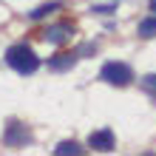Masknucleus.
<instances>
[{
    "mask_svg": "<svg viewBox=\"0 0 156 156\" xmlns=\"http://www.w3.org/2000/svg\"><path fill=\"white\" fill-rule=\"evenodd\" d=\"M6 62L17 71V74H23V77H29V74H34V71L40 68V57L34 54L31 45H26V43L12 45V48L6 51Z\"/></svg>",
    "mask_w": 156,
    "mask_h": 156,
    "instance_id": "f257e3e1",
    "label": "nucleus"
},
{
    "mask_svg": "<svg viewBox=\"0 0 156 156\" xmlns=\"http://www.w3.org/2000/svg\"><path fill=\"white\" fill-rule=\"evenodd\" d=\"M99 80H105L108 85L125 88L128 82L133 80V71H131V66H125V62H105L102 71H99Z\"/></svg>",
    "mask_w": 156,
    "mask_h": 156,
    "instance_id": "f03ea898",
    "label": "nucleus"
},
{
    "mask_svg": "<svg viewBox=\"0 0 156 156\" xmlns=\"http://www.w3.org/2000/svg\"><path fill=\"white\" fill-rule=\"evenodd\" d=\"M3 142L9 148H23L26 142H31V131L23 122H9V128L3 131Z\"/></svg>",
    "mask_w": 156,
    "mask_h": 156,
    "instance_id": "7ed1b4c3",
    "label": "nucleus"
},
{
    "mask_svg": "<svg viewBox=\"0 0 156 156\" xmlns=\"http://www.w3.org/2000/svg\"><path fill=\"white\" fill-rule=\"evenodd\" d=\"M74 37V26L71 23H57V26H48V29L43 31V40L51 43V45H62Z\"/></svg>",
    "mask_w": 156,
    "mask_h": 156,
    "instance_id": "20e7f679",
    "label": "nucleus"
},
{
    "mask_svg": "<svg viewBox=\"0 0 156 156\" xmlns=\"http://www.w3.org/2000/svg\"><path fill=\"white\" fill-rule=\"evenodd\" d=\"M88 148H94V151H99V153H111V151H114V131H111V128L91 131V136H88Z\"/></svg>",
    "mask_w": 156,
    "mask_h": 156,
    "instance_id": "39448f33",
    "label": "nucleus"
},
{
    "mask_svg": "<svg viewBox=\"0 0 156 156\" xmlns=\"http://www.w3.org/2000/svg\"><path fill=\"white\" fill-rule=\"evenodd\" d=\"M77 66V54H57L48 60V71H71Z\"/></svg>",
    "mask_w": 156,
    "mask_h": 156,
    "instance_id": "423d86ee",
    "label": "nucleus"
},
{
    "mask_svg": "<svg viewBox=\"0 0 156 156\" xmlns=\"http://www.w3.org/2000/svg\"><path fill=\"white\" fill-rule=\"evenodd\" d=\"M139 37H145V40H151V37H156V14L153 17H145V20H139Z\"/></svg>",
    "mask_w": 156,
    "mask_h": 156,
    "instance_id": "0eeeda50",
    "label": "nucleus"
},
{
    "mask_svg": "<svg viewBox=\"0 0 156 156\" xmlns=\"http://www.w3.org/2000/svg\"><path fill=\"white\" fill-rule=\"evenodd\" d=\"M82 151H85V148H80V145H77L74 139H71V142L66 139V142H60L57 148H54V153H57V156H68V153H71V156H80Z\"/></svg>",
    "mask_w": 156,
    "mask_h": 156,
    "instance_id": "6e6552de",
    "label": "nucleus"
},
{
    "mask_svg": "<svg viewBox=\"0 0 156 156\" xmlns=\"http://www.w3.org/2000/svg\"><path fill=\"white\" fill-rule=\"evenodd\" d=\"M60 9V3H43V6H37L34 12H29V20H43V17H48L51 12H57Z\"/></svg>",
    "mask_w": 156,
    "mask_h": 156,
    "instance_id": "1a4fd4ad",
    "label": "nucleus"
},
{
    "mask_svg": "<svg viewBox=\"0 0 156 156\" xmlns=\"http://www.w3.org/2000/svg\"><path fill=\"white\" fill-rule=\"evenodd\" d=\"M142 88L148 91V94L156 99V74H148V77H142Z\"/></svg>",
    "mask_w": 156,
    "mask_h": 156,
    "instance_id": "9d476101",
    "label": "nucleus"
},
{
    "mask_svg": "<svg viewBox=\"0 0 156 156\" xmlns=\"http://www.w3.org/2000/svg\"><path fill=\"white\" fill-rule=\"evenodd\" d=\"M94 51H97V43H85V45L80 48V54H77V57H85V54H94Z\"/></svg>",
    "mask_w": 156,
    "mask_h": 156,
    "instance_id": "9b49d317",
    "label": "nucleus"
},
{
    "mask_svg": "<svg viewBox=\"0 0 156 156\" xmlns=\"http://www.w3.org/2000/svg\"><path fill=\"white\" fill-rule=\"evenodd\" d=\"M91 12H94V14H111V12H116V9L114 6H94Z\"/></svg>",
    "mask_w": 156,
    "mask_h": 156,
    "instance_id": "f8f14e48",
    "label": "nucleus"
},
{
    "mask_svg": "<svg viewBox=\"0 0 156 156\" xmlns=\"http://www.w3.org/2000/svg\"><path fill=\"white\" fill-rule=\"evenodd\" d=\"M151 12H153V14H156V0H151Z\"/></svg>",
    "mask_w": 156,
    "mask_h": 156,
    "instance_id": "ddd939ff",
    "label": "nucleus"
}]
</instances>
